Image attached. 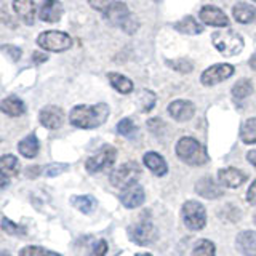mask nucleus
<instances>
[{"instance_id": "nucleus-48", "label": "nucleus", "mask_w": 256, "mask_h": 256, "mask_svg": "<svg viewBox=\"0 0 256 256\" xmlns=\"http://www.w3.org/2000/svg\"><path fill=\"white\" fill-rule=\"evenodd\" d=\"M254 222H256V216H254Z\"/></svg>"}, {"instance_id": "nucleus-15", "label": "nucleus", "mask_w": 256, "mask_h": 256, "mask_svg": "<svg viewBox=\"0 0 256 256\" xmlns=\"http://www.w3.org/2000/svg\"><path fill=\"white\" fill-rule=\"evenodd\" d=\"M168 114L178 122H188L196 114V106L188 100H176L168 106Z\"/></svg>"}, {"instance_id": "nucleus-45", "label": "nucleus", "mask_w": 256, "mask_h": 256, "mask_svg": "<svg viewBox=\"0 0 256 256\" xmlns=\"http://www.w3.org/2000/svg\"><path fill=\"white\" fill-rule=\"evenodd\" d=\"M248 64H250V68L253 70H256V53L252 54V58H250V61H248Z\"/></svg>"}, {"instance_id": "nucleus-25", "label": "nucleus", "mask_w": 256, "mask_h": 256, "mask_svg": "<svg viewBox=\"0 0 256 256\" xmlns=\"http://www.w3.org/2000/svg\"><path fill=\"white\" fill-rule=\"evenodd\" d=\"M108 78H109V82L110 85L116 88V90L118 93H122V94H128V93H132L133 92V82L128 77L122 76V74H118V72H109L108 74Z\"/></svg>"}, {"instance_id": "nucleus-38", "label": "nucleus", "mask_w": 256, "mask_h": 256, "mask_svg": "<svg viewBox=\"0 0 256 256\" xmlns=\"http://www.w3.org/2000/svg\"><path fill=\"white\" fill-rule=\"evenodd\" d=\"M148 126H149V130L152 133H156V134H160L165 130V124L160 118H149L148 120Z\"/></svg>"}, {"instance_id": "nucleus-30", "label": "nucleus", "mask_w": 256, "mask_h": 256, "mask_svg": "<svg viewBox=\"0 0 256 256\" xmlns=\"http://www.w3.org/2000/svg\"><path fill=\"white\" fill-rule=\"evenodd\" d=\"M156 101H157L156 93H152L150 90H142L138 96V104L142 112H149L156 106Z\"/></svg>"}, {"instance_id": "nucleus-10", "label": "nucleus", "mask_w": 256, "mask_h": 256, "mask_svg": "<svg viewBox=\"0 0 256 256\" xmlns=\"http://www.w3.org/2000/svg\"><path fill=\"white\" fill-rule=\"evenodd\" d=\"M236 72L234 66H230L228 62H220V64H213L206 70L202 72V77H200V82L206 86H213L220 82L228 80L232 74Z\"/></svg>"}, {"instance_id": "nucleus-42", "label": "nucleus", "mask_w": 256, "mask_h": 256, "mask_svg": "<svg viewBox=\"0 0 256 256\" xmlns=\"http://www.w3.org/2000/svg\"><path fill=\"white\" fill-rule=\"evenodd\" d=\"M32 60H34V62H36V64H40V62H45V61L48 60V56H46V54H44V53L36 52L34 54H32Z\"/></svg>"}, {"instance_id": "nucleus-21", "label": "nucleus", "mask_w": 256, "mask_h": 256, "mask_svg": "<svg viewBox=\"0 0 256 256\" xmlns=\"http://www.w3.org/2000/svg\"><path fill=\"white\" fill-rule=\"evenodd\" d=\"M232 16L240 24H250L256 18V6H253L252 4L238 2L232 8Z\"/></svg>"}, {"instance_id": "nucleus-4", "label": "nucleus", "mask_w": 256, "mask_h": 256, "mask_svg": "<svg viewBox=\"0 0 256 256\" xmlns=\"http://www.w3.org/2000/svg\"><path fill=\"white\" fill-rule=\"evenodd\" d=\"M213 45L222 56H236L244 50V38L234 30H218L212 36Z\"/></svg>"}, {"instance_id": "nucleus-40", "label": "nucleus", "mask_w": 256, "mask_h": 256, "mask_svg": "<svg viewBox=\"0 0 256 256\" xmlns=\"http://www.w3.org/2000/svg\"><path fill=\"white\" fill-rule=\"evenodd\" d=\"M2 50L5 53H8V56H10L12 61H18L21 58V50L18 46H13V45H4Z\"/></svg>"}, {"instance_id": "nucleus-32", "label": "nucleus", "mask_w": 256, "mask_h": 256, "mask_svg": "<svg viewBox=\"0 0 256 256\" xmlns=\"http://www.w3.org/2000/svg\"><path fill=\"white\" fill-rule=\"evenodd\" d=\"M166 64L170 66L173 70L181 72V74H188L192 69H194V64L186 58H178V60H168Z\"/></svg>"}, {"instance_id": "nucleus-41", "label": "nucleus", "mask_w": 256, "mask_h": 256, "mask_svg": "<svg viewBox=\"0 0 256 256\" xmlns=\"http://www.w3.org/2000/svg\"><path fill=\"white\" fill-rule=\"evenodd\" d=\"M246 200H248V204H250V205H256V180L252 182V186L248 188Z\"/></svg>"}, {"instance_id": "nucleus-26", "label": "nucleus", "mask_w": 256, "mask_h": 256, "mask_svg": "<svg viewBox=\"0 0 256 256\" xmlns=\"http://www.w3.org/2000/svg\"><path fill=\"white\" fill-rule=\"evenodd\" d=\"M72 205L84 214H90L94 212L98 202H96V198L93 196H77V197H72Z\"/></svg>"}, {"instance_id": "nucleus-23", "label": "nucleus", "mask_w": 256, "mask_h": 256, "mask_svg": "<svg viewBox=\"0 0 256 256\" xmlns=\"http://www.w3.org/2000/svg\"><path fill=\"white\" fill-rule=\"evenodd\" d=\"M178 32L181 34H188V36H197L200 32L204 30V26L200 22H197L196 18H192V16H184L182 20H180L178 22H174L173 26Z\"/></svg>"}, {"instance_id": "nucleus-7", "label": "nucleus", "mask_w": 256, "mask_h": 256, "mask_svg": "<svg viewBox=\"0 0 256 256\" xmlns=\"http://www.w3.org/2000/svg\"><path fill=\"white\" fill-rule=\"evenodd\" d=\"M116 158H117V149L106 144V146H102L94 156H92L86 160L85 168L90 174L106 172V170H109V168L114 166Z\"/></svg>"}, {"instance_id": "nucleus-28", "label": "nucleus", "mask_w": 256, "mask_h": 256, "mask_svg": "<svg viewBox=\"0 0 256 256\" xmlns=\"http://www.w3.org/2000/svg\"><path fill=\"white\" fill-rule=\"evenodd\" d=\"M240 138L245 144H256V117L245 120L240 128Z\"/></svg>"}, {"instance_id": "nucleus-27", "label": "nucleus", "mask_w": 256, "mask_h": 256, "mask_svg": "<svg viewBox=\"0 0 256 256\" xmlns=\"http://www.w3.org/2000/svg\"><path fill=\"white\" fill-rule=\"evenodd\" d=\"M0 172L4 176H16L20 173V162L12 154H6L0 158Z\"/></svg>"}, {"instance_id": "nucleus-24", "label": "nucleus", "mask_w": 256, "mask_h": 256, "mask_svg": "<svg viewBox=\"0 0 256 256\" xmlns=\"http://www.w3.org/2000/svg\"><path fill=\"white\" fill-rule=\"evenodd\" d=\"M38 140H37V136L34 133H30L28 134L26 138L21 140L20 144H18V150H20V154L22 157H26V158H34L37 154H38Z\"/></svg>"}, {"instance_id": "nucleus-16", "label": "nucleus", "mask_w": 256, "mask_h": 256, "mask_svg": "<svg viewBox=\"0 0 256 256\" xmlns=\"http://www.w3.org/2000/svg\"><path fill=\"white\" fill-rule=\"evenodd\" d=\"M62 4L60 0H44L38 8V18L44 22H58L62 16Z\"/></svg>"}, {"instance_id": "nucleus-18", "label": "nucleus", "mask_w": 256, "mask_h": 256, "mask_svg": "<svg viewBox=\"0 0 256 256\" xmlns=\"http://www.w3.org/2000/svg\"><path fill=\"white\" fill-rule=\"evenodd\" d=\"M236 246L245 256H256V232L253 230L240 232L236 240Z\"/></svg>"}, {"instance_id": "nucleus-47", "label": "nucleus", "mask_w": 256, "mask_h": 256, "mask_svg": "<svg viewBox=\"0 0 256 256\" xmlns=\"http://www.w3.org/2000/svg\"><path fill=\"white\" fill-rule=\"evenodd\" d=\"M2 256H8V253H6V252H4V253H2Z\"/></svg>"}, {"instance_id": "nucleus-35", "label": "nucleus", "mask_w": 256, "mask_h": 256, "mask_svg": "<svg viewBox=\"0 0 256 256\" xmlns=\"http://www.w3.org/2000/svg\"><path fill=\"white\" fill-rule=\"evenodd\" d=\"M117 133L126 136V138H132V136L136 133V125L133 124L132 118H122L117 124Z\"/></svg>"}, {"instance_id": "nucleus-17", "label": "nucleus", "mask_w": 256, "mask_h": 256, "mask_svg": "<svg viewBox=\"0 0 256 256\" xmlns=\"http://www.w3.org/2000/svg\"><path fill=\"white\" fill-rule=\"evenodd\" d=\"M221 184H216L212 178H202V180H198L197 184H196V192L200 196V197H205L208 200H216V198H220L222 197V189L220 188Z\"/></svg>"}, {"instance_id": "nucleus-20", "label": "nucleus", "mask_w": 256, "mask_h": 256, "mask_svg": "<svg viewBox=\"0 0 256 256\" xmlns=\"http://www.w3.org/2000/svg\"><path fill=\"white\" fill-rule=\"evenodd\" d=\"M142 162L156 176H164L168 172V165L165 162V158L160 154H157V152H146L142 157Z\"/></svg>"}, {"instance_id": "nucleus-37", "label": "nucleus", "mask_w": 256, "mask_h": 256, "mask_svg": "<svg viewBox=\"0 0 256 256\" xmlns=\"http://www.w3.org/2000/svg\"><path fill=\"white\" fill-rule=\"evenodd\" d=\"M66 170H68V165H64V164H53V165L45 166V174L46 176H58L60 173L66 172Z\"/></svg>"}, {"instance_id": "nucleus-29", "label": "nucleus", "mask_w": 256, "mask_h": 256, "mask_svg": "<svg viewBox=\"0 0 256 256\" xmlns=\"http://www.w3.org/2000/svg\"><path fill=\"white\" fill-rule=\"evenodd\" d=\"M253 93V84L250 78H240L238 82L232 86V96L236 100H245Z\"/></svg>"}, {"instance_id": "nucleus-33", "label": "nucleus", "mask_w": 256, "mask_h": 256, "mask_svg": "<svg viewBox=\"0 0 256 256\" xmlns=\"http://www.w3.org/2000/svg\"><path fill=\"white\" fill-rule=\"evenodd\" d=\"M20 256H61V254L56 253V252L45 250V248H42V246L29 245V246L22 248V250L20 252Z\"/></svg>"}, {"instance_id": "nucleus-13", "label": "nucleus", "mask_w": 256, "mask_h": 256, "mask_svg": "<svg viewBox=\"0 0 256 256\" xmlns=\"http://www.w3.org/2000/svg\"><path fill=\"white\" fill-rule=\"evenodd\" d=\"M38 120L48 130H56L64 122V110L58 106H45L40 110Z\"/></svg>"}, {"instance_id": "nucleus-12", "label": "nucleus", "mask_w": 256, "mask_h": 256, "mask_svg": "<svg viewBox=\"0 0 256 256\" xmlns=\"http://www.w3.org/2000/svg\"><path fill=\"white\" fill-rule=\"evenodd\" d=\"M200 20L206 26H213V28H226L229 24V18L226 16V13L221 8L213 5H206L200 10Z\"/></svg>"}, {"instance_id": "nucleus-5", "label": "nucleus", "mask_w": 256, "mask_h": 256, "mask_svg": "<svg viewBox=\"0 0 256 256\" xmlns=\"http://www.w3.org/2000/svg\"><path fill=\"white\" fill-rule=\"evenodd\" d=\"M181 218L184 226L190 230H202L206 224L205 206L197 200H188L181 208Z\"/></svg>"}, {"instance_id": "nucleus-3", "label": "nucleus", "mask_w": 256, "mask_h": 256, "mask_svg": "<svg viewBox=\"0 0 256 256\" xmlns=\"http://www.w3.org/2000/svg\"><path fill=\"white\" fill-rule=\"evenodd\" d=\"M104 14L112 26H118L126 34H134L140 28V21L136 20L134 14L130 13L124 2H114Z\"/></svg>"}, {"instance_id": "nucleus-43", "label": "nucleus", "mask_w": 256, "mask_h": 256, "mask_svg": "<svg viewBox=\"0 0 256 256\" xmlns=\"http://www.w3.org/2000/svg\"><path fill=\"white\" fill-rule=\"evenodd\" d=\"M42 172V168H38V166H32V168H28V174H29V178H36V176Z\"/></svg>"}, {"instance_id": "nucleus-19", "label": "nucleus", "mask_w": 256, "mask_h": 256, "mask_svg": "<svg viewBox=\"0 0 256 256\" xmlns=\"http://www.w3.org/2000/svg\"><path fill=\"white\" fill-rule=\"evenodd\" d=\"M14 13L26 24H34L36 21V4L34 0H13Z\"/></svg>"}, {"instance_id": "nucleus-22", "label": "nucleus", "mask_w": 256, "mask_h": 256, "mask_svg": "<svg viewBox=\"0 0 256 256\" xmlns=\"http://www.w3.org/2000/svg\"><path fill=\"white\" fill-rule=\"evenodd\" d=\"M0 109H2L4 114L10 116V117H20L26 112V104H24L18 96L12 94L0 102Z\"/></svg>"}, {"instance_id": "nucleus-11", "label": "nucleus", "mask_w": 256, "mask_h": 256, "mask_svg": "<svg viewBox=\"0 0 256 256\" xmlns=\"http://www.w3.org/2000/svg\"><path fill=\"white\" fill-rule=\"evenodd\" d=\"M144 198H146V194H144L142 186L138 182L130 184V186L122 189V192H120V202L126 208L141 206L144 204Z\"/></svg>"}, {"instance_id": "nucleus-39", "label": "nucleus", "mask_w": 256, "mask_h": 256, "mask_svg": "<svg viewBox=\"0 0 256 256\" xmlns=\"http://www.w3.org/2000/svg\"><path fill=\"white\" fill-rule=\"evenodd\" d=\"M106 253H108V242L106 240H98L96 245L93 246L90 256H106Z\"/></svg>"}, {"instance_id": "nucleus-8", "label": "nucleus", "mask_w": 256, "mask_h": 256, "mask_svg": "<svg viewBox=\"0 0 256 256\" xmlns=\"http://www.w3.org/2000/svg\"><path fill=\"white\" fill-rule=\"evenodd\" d=\"M141 174V166L136 162H126L124 165H120L117 170H114L109 176V181L114 188L125 189L130 184L136 182Z\"/></svg>"}, {"instance_id": "nucleus-36", "label": "nucleus", "mask_w": 256, "mask_h": 256, "mask_svg": "<svg viewBox=\"0 0 256 256\" xmlns=\"http://www.w3.org/2000/svg\"><path fill=\"white\" fill-rule=\"evenodd\" d=\"M88 2H90V5L94 8V10L106 13L110 8V5L114 4V0H88Z\"/></svg>"}, {"instance_id": "nucleus-1", "label": "nucleus", "mask_w": 256, "mask_h": 256, "mask_svg": "<svg viewBox=\"0 0 256 256\" xmlns=\"http://www.w3.org/2000/svg\"><path fill=\"white\" fill-rule=\"evenodd\" d=\"M109 117V106L104 102L94 104V106H86V104H80L70 110L69 120L70 124L77 128H84V130H92V128H98L102 125Z\"/></svg>"}, {"instance_id": "nucleus-9", "label": "nucleus", "mask_w": 256, "mask_h": 256, "mask_svg": "<svg viewBox=\"0 0 256 256\" xmlns=\"http://www.w3.org/2000/svg\"><path fill=\"white\" fill-rule=\"evenodd\" d=\"M132 240L138 245H150L158 238V230L150 221H141L128 229Z\"/></svg>"}, {"instance_id": "nucleus-31", "label": "nucleus", "mask_w": 256, "mask_h": 256, "mask_svg": "<svg viewBox=\"0 0 256 256\" xmlns=\"http://www.w3.org/2000/svg\"><path fill=\"white\" fill-rule=\"evenodd\" d=\"M216 248L214 244L210 242V240H200V242L196 245L194 252H192V256H214Z\"/></svg>"}, {"instance_id": "nucleus-14", "label": "nucleus", "mask_w": 256, "mask_h": 256, "mask_svg": "<svg viewBox=\"0 0 256 256\" xmlns=\"http://www.w3.org/2000/svg\"><path fill=\"white\" fill-rule=\"evenodd\" d=\"M245 181H246V174L244 172L237 170V168H234V166L221 168V170L218 172V182L222 188L236 189V188L242 186Z\"/></svg>"}, {"instance_id": "nucleus-34", "label": "nucleus", "mask_w": 256, "mask_h": 256, "mask_svg": "<svg viewBox=\"0 0 256 256\" xmlns=\"http://www.w3.org/2000/svg\"><path fill=\"white\" fill-rule=\"evenodd\" d=\"M2 229L6 232V234H14V236H26V232H28L26 228L10 221L6 216H4V218H2Z\"/></svg>"}, {"instance_id": "nucleus-2", "label": "nucleus", "mask_w": 256, "mask_h": 256, "mask_svg": "<svg viewBox=\"0 0 256 256\" xmlns=\"http://www.w3.org/2000/svg\"><path fill=\"white\" fill-rule=\"evenodd\" d=\"M176 156L184 164L192 166H202L208 164V154L205 148L196 138H190V136H184L176 142Z\"/></svg>"}, {"instance_id": "nucleus-46", "label": "nucleus", "mask_w": 256, "mask_h": 256, "mask_svg": "<svg viewBox=\"0 0 256 256\" xmlns=\"http://www.w3.org/2000/svg\"><path fill=\"white\" fill-rule=\"evenodd\" d=\"M136 256H152V254H150V253H138Z\"/></svg>"}, {"instance_id": "nucleus-44", "label": "nucleus", "mask_w": 256, "mask_h": 256, "mask_svg": "<svg viewBox=\"0 0 256 256\" xmlns=\"http://www.w3.org/2000/svg\"><path fill=\"white\" fill-rule=\"evenodd\" d=\"M246 158H248V162H250L253 166H256V149H253V150H250L246 154Z\"/></svg>"}, {"instance_id": "nucleus-6", "label": "nucleus", "mask_w": 256, "mask_h": 256, "mask_svg": "<svg viewBox=\"0 0 256 256\" xmlns=\"http://www.w3.org/2000/svg\"><path fill=\"white\" fill-rule=\"evenodd\" d=\"M37 44L46 52L61 53L72 46V38L69 34L61 30H45L37 37Z\"/></svg>"}]
</instances>
